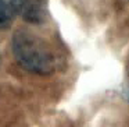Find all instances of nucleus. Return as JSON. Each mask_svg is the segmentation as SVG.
<instances>
[{
	"label": "nucleus",
	"mask_w": 129,
	"mask_h": 127,
	"mask_svg": "<svg viewBox=\"0 0 129 127\" xmlns=\"http://www.w3.org/2000/svg\"><path fill=\"white\" fill-rule=\"evenodd\" d=\"M11 50L22 68L39 76L53 74L58 67V57L50 43L26 29H20L11 39Z\"/></svg>",
	"instance_id": "f257e3e1"
},
{
	"label": "nucleus",
	"mask_w": 129,
	"mask_h": 127,
	"mask_svg": "<svg viewBox=\"0 0 129 127\" xmlns=\"http://www.w3.org/2000/svg\"><path fill=\"white\" fill-rule=\"evenodd\" d=\"M14 13L29 23H42L47 11V0H10Z\"/></svg>",
	"instance_id": "f03ea898"
},
{
	"label": "nucleus",
	"mask_w": 129,
	"mask_h": 127,
	"mask_svg": "<svg viewBox=\"0 0 129 127\" xmlns=\"http://www.w3.org/2000/svg\"><path fill=\"white\" fill-rule=\"evenodd\" d=\"M11 2L10 0H0V27H7L14 15Z\"/></svg>",
	"instance_id": "7ed1b4c3"
},
{
	"label": "nucleus",
	"mask_w": 129,
	"mask_h": 127,
	"mask_svg": "<svg viewBox=\"0 0 129 127\" xmlns=\"http://www.w3.org/2000/svg\"><path fill=\"white\" fill-rule=\"evenodd\" d=\"M122 96H123V99H125L126 102H129V80L122 87Z\"/></svg>",
	"instance_id": "20e7f679"
}]
</instances>
